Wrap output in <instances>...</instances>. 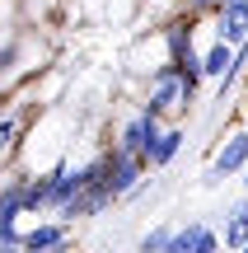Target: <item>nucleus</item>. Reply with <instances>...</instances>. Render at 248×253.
Returning a JSON list of instances; mask_svg holds the SVG:
<instances>
[{
    "instance_id": "f257e3e1",
    "label": "nucleus",
    "mask_w": 248,
    "mask_h": 253,
    "mask_svg": "<svg viewBox=\"0 0 248 253\" xmlns=\"http://www.w3.org/2000/svg\"><path fill=\"white\" fill-rule=\"evenodd\" d=\"M178 103H192L187 99V89H183V75H178V66H159L155 75H150V94H145V108L155 113H169V108H178Z\"/></svg>"
},
{
    "instance_id": "f03ea898",
    "label": "nucleus",
    "mask_w": 248,
    "mask_h": 253,
    "mask_svg": "<svg viewBox=\"0 0 248 253\" xmlns=\"http://www.w3.org/2000/svg\"><path fill=\"white\" fill-rule=\"evenodd\" d=\"M155 131H159V118L150 108H141V113H127L117 126V150H127V155H136V160H145V150H150V141H155Z\"/></svg>"
},
{
    "instance_id": "7ed1b4c3",
    "label": "nucleus",
    "mask_w": 248,
    "mask_h": 253,
    "mask_svg": "<svg viewBox=\"0 0 248 253\" xmlns=\"http://www.w3.org/2000/svg\"><path fill=\"white\" fill-rule=\"evenodd\" d=\"M244 169H248V131H244V126H234V131L220 141V150L211 155V173H206V183L234 178V173H244Z\"/></svg>"
},
{
    "instance_id": "20e7f679",
    "label": "nucleus",
    "mask_w": 248,
    "mask_h": 253,
    "mask_svg": "<svg viewBox=\"0 0 248 253\" xmlns=\"http://www.w3.org/2000/svg\"><path fill=\"white\" fill-rule=\"evenodd\" d=\"M103 160H108V188H112V202H127V192L141 183V169H145V160H136V155L127 150H103Z\"/></svg>"
},
{
    "instance_id": "39448f33",
    "label": "nucleus",
    "mask_w": 248,
    "mask_h": 253,
    "mask_svg": "<svg viewBox=\"0 0 248 253\" xmlns=\"http://www.w3.org/2000/svg\"><path fill=\"white\" fill-rule=\"evenodd\" d=\"M215 28H220L215 38H225L230 47L248 42V0H225V5L215 9Z\"/></svg>"
},
{
    "instance_id": "423d86ee",
    "label": "nucleus",
    "mask_w": 248,
    "mask_h": 253,
    "mask_svg": "<svg viewBox=\"0 0 248 253\" xmlns=\"http://www.w3.org/2000/svg\"><path fill=\"white\" fill-rule=\"evenodd\" d=\"M19 244H24V249H52V253H66L71 235H66V220H42V225H33L28 235H19Z\"/></svg>"
},
{
    "instance_id": "0eeeda50",
    "label": "nucleus",
    "mask_w": 248,
    "mask_h": 253,
    "mask_svg": "<svg viewBox=\"0 0 248 253\" xmlns=\"http://www.w3.org/2000/svg\"><path fill=\"white\" fill-rule=\"evenodd\" d=\"M178 150H183V131H164V126H159L155 131V141H150V150H145V164L150 169H169V164L178 160Z\"/></svg>"
},
{
    "instance_id": "6e6552de",
    "label": "nucleus",
    "mask_w": 248,
    "mask_h": 253,
    "mask_svg": "<svg viewBox=\"0 0 248 253\" xmlns=\"http://www.w3.org/2000/svg\"><path fill=\"white\" fill-rule=\"evenodd\" d=\"M239 244H248V197H244V202H234L230 216H225V225H220V249H225V253H234Z\"/></svg>"
},
{
    "instance_id": "1a4fd4ad",
    "label": "nucleus",
    "mask_w": 248,
    "mask_h": 253,
    "mask_svg": "<svg viewBox=\"0 0 248 253\" xmlns=\"http://www.w3.org/2000/svg\"><path fill=\"white\" fill-rule=\"evenodd\" d=\"M230 61H234V47L225 42V38H215V42L202 52V80H220V75L230 71Z\"/></svg>"
},
{
    "instance_id": "9d476101",
    "label": "nucleus",
    "mask_w": 248,
    "mask_h": 253,
    "mask_svg": "<svg viewBox=\"0 0 248 253\" xmlns=\"http://www.w3.org/2000/svg\"><path fill=\"white\" fill-rule=\"evenodd\" d=\"M19 131H24V118L19 113H0V164L9 160V145L19 141Z\"/></svg>"
},
{
    "instance_id": "9b49d317",
    "label": "nucleus",
    "mask_w": 248,
    "mask_h": 253,
    "mask_svg": "<svg viewBox=\"0 0 248 253\" xmlns=\"http://www.w3.org/2000/svg\"><path fill=\"white\" fill-rule=\"evenodd\" d=\"M197 235H202V225L174 230V235H169V244H164V253H192V249H197Z\"/></svg>"
},
{
    "instance_id": "f8f14e48",
    "label": "nucleus",
    "mask_w": 248,
    "mask_h": 253,
    "mask_svg": "<svg viewBox=\"0 0 248 253\" xmlns=\"http://www.w3.org/2000/svg\"><path fill=\"white\" fill-rule=\"evenodd\" d=\"M169 235H174V230H169V225H155V230H150L145 239H141V253H164Z\"/></svg>"
},
{
    "instance_id": "ddd939ff",
    "label": "nucleus",
    "mask_w": 248,
    "mask_h": 253,
    "mask_svg": "<svg viewBox=\"0 0 248 253\" xmlns=\"http://www.w3.org/2000/svg\"><path fill=\"white\" fill-rule=\"evenodd\" d=\"M220 5H225V0H187V9H192V14H215Z\"/></svg>"
},
{
    "instance_id": "4468645a",
    "label": "nucleus",
    "mask_w": 248,
    "mask_h": 253,
    "mask_svg": "<svg viewBox=\"0 0 248 253\" xmlns=\"http://www.w3.org/2000/svg\"><path fill=\"white\" fill-rule=\"evenodd\" d=\"M0 253H24V244L19 239H0Z\"/></svg>"
},
{
    "instance_id": "2eb2a0df",
    "label": "nucleus",
    "mask_w": 248,
    "mask_h": 253,
    "mask_svg": "<svg viewBox=\"0 0 248 253\" xmlns=\"http://www.w3.org/2000/svg\"><path fill=\"white\" fill-rule=\"evenodd\" d=\"M24 253H52V249H24Z\"/></svg>"
},
{
    "instance_id": "dca6fc26",
    "label": "nucleus",
    "mask_w": 248,
    "mask_h": 253,
    "mask_svg": "<svg viewBox=\"0 0 248 253\" xmlns=\"http://www.w3.org/2000/svg\"><path fill=\"white\" fill-rule=\"evenodd\" d=\"M234 253H248V244H239V249H234Z\"/></svg>"
},
{
    "instance_id": "f3484780",
    "label": "nucleus",
    "mask_w": 248,
    "mask_h": 253,
    "mask_svg": "<svg viewBox=\"0 0 248 253\" xmlns=\"http://www.w3.org/2000/svg\"><path fill=\"white\" fill-rule=\"evenodd\" d=\"M244 188H248V169H244Z\"/></svg>"
},
{
    "instance_id": "a211bd4d",
    "label": "nucleus",
    "mask_w": 248,
    "mask_h": 253,
    "mask_svg": "<svg viewBox=\"0 0 248 253\" xmlns=\"http://www.w3.org/2000/svg\"><path fill=\"white\" fill-rule=\"evenodd\" d=\"M244 131H248V122H244Z\"/></svg>"
}]
</instances>
